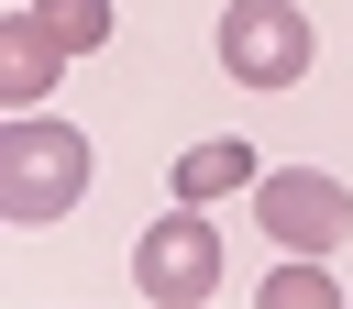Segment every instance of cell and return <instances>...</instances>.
<instances>
[{
	"label": "cell",
	"instance_id": "cell-1",
	"mask_svg": "<svg viewBox=\"0 0 353 309\" xmlns=\"http://www.w3.org/2000/svg\"><path fill=\"white\" fill-rule=\"evenodd\" d=\"M88 132L77 121H55V110H22L11 132H0V210L11 221H66L77 199H88Z\"/></svg>",
	"mask_w": 353,
	"mask_h": 309
},
{
	"label": "cell",
	"instance_id": "cell-2",
	"mask_svg": "<svg viewBox=\"0 0 353 309\" xmlns=\"http://www.w3.org/2000/svg\"><path fill=\"white\" fill-rule=\"evenodd\" d=\"M254 210H265V232H276L287 254H331V243H353V188L320 177V166H276V177H254Z\"/></svg>",
	"mask_w": 353,
	"mask_h": 309
},
{
	"label": "cell",
	"instance_id": "cell-3",
	"mask_svg": "<svg viewBox=\"0 0 353 309\" xmlns=\"http://www.w3.org/2000/svg\"><path fill=\"white\" fill-rule=\"evenodd\" d=\"M132 287H143L154 309H199V298L221 287V232H210L199 210H165V221L132 243Z\"/></svg>",
	"mask_w": 353,
	"mask_h": 309
},
{
	"label": "cell",
	"instance_id": "cell-4",
	"mask_svg": "<svg viewBox=\"0 0 353 309\" xmlns=\"http://www.w3.org/2000/svg\"><path fill=\"white\" fill-rule=\"evenodd\" d=\"M221 66H232L243 88H298V77H309V22H298V0H232V11H221Z\"/></svg>",
	"mask_w": 353,
	"mask_h": 309
},
{
	"label": "cell",
	"instance_id": "cell-5",
	"mask_svg": "<svg viewBox=\"0 0 353 309\" xmlns=\"http://www.w3.org/2000/svg\"><path fill=\"white\" fill-rule=\"evenodd\" d=\"M55 66H66L55 22H44V11H11V22H0V99H11V110H44Z\"/></svg>",
	"mask_w": 353,
	"mask_h": 309
},
{
	"label": "cell",
	"instance_id": "cell-6",
	"mask_svg": "<svg viewBox=\"0 0 353 309\" xmlns=\"http://www.w3.org/2000/svg\"><path fill=\"white\" fill-rule=\"evenodd\" d=\"M165 188H176V199H221V188H254V154H243V143H188Z\"/></svg>",
	"mask_w": 353,
	"mask_h": 309
},
{
	"label": "cell",
	"instance_id": "cell-7",
	"mask_svg": "<svg viewBox=\"0 0 353 309\" xmlns=\"http://www.w3.org/2000/svg\"><path fill=\"white\" fill-rule=\"evenodd\" d=\"M33 11L55 22L66 55H99V44H110V0H33Z\"/></svg>",
	"mask_w": 353,
	"mask_h": 309
},
{
	"label": "cell",
	"instance_id": "cell-8",
	"mask_svg": "<svg viewBox=\"0 0 353 309\" xmlns=\"http://www.w3.org/2000/svg\"><path fill=\"white\" fill-rule=\"evenodd\" d=\"M331 298H342V287H331V276H320V265H309V254H298V265H276V276H265V309H331Z\"/></svg>",
	"mask_w": 353,
	"mask_h": 309
}]
</instances>
